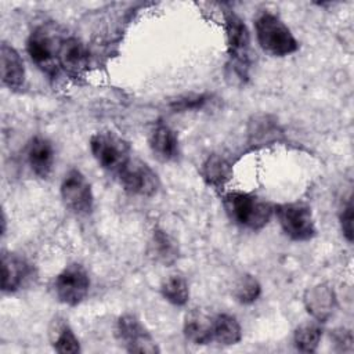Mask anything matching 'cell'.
I'll list each match as a JSON object with an SVG mask.
<instances>
[{
	"instance_id": "22",
	"label": "cell",
	"mask_w": 354,
	"mask_h": 354,
	"mask_svg": "<svg viewBox=\"0 0 354 354\" xmlns=\"http://www.w3.org/2000/svg\"><path fill=\"white\" fill-rule=\"evenodd\" d=\"M160 293L165 300L173 306H185L189 299V288L187 279L180 274H171L163 279Z\"/></svg>"
},
{
	"instance_id": "23",
	"label": "cell",
	"mask_w": 354,
	"mask_h": 354,
	"mask_svg": "<svg viewBox=\"0 0 354 354\" xmlns=\"http://www.w3.org/2000/svg\"><path fill=\"white\" fill-rule=\"evenodd\" d=\"M261 293V286L259 281L249 274H245L236 279L232 288V296L241 304L254 303Z\"/></svg>"
},
{
	"instance_id": "8",
	"label": "cell",
	"mask_w": 354,
	"mask_h": 354,
	"mask_svg": "<svg viewBox=\"0 0 354 354\" xmlns=\"http://www.w3.org/2000/svg\"><path fill=\"white\" fill-rule=\"evenodd\" d=\"M116 177L122 188L134 196L151 198L160 187V181L155 170L141 159L136 158H131Z\"/></svg>"
},
{
	"instance_id": "18",
	"label": "cell",
	"mask_w": 354,
	"mask_h": 354,
	"mask_svg": "<svg viewBox=\"0 0 354 354\" xmlns=\"http://www.w3.org/2000/svg\"><path fill=\"white\" fill-rule=\"evenodd\" d=\"M242 339V328L238 319L230 314H217L212 319V342L232 346Z\"/></svg>"
},
{
	"instance_id": "4",
	"label": "cell",
	"mask_w": 354,
	"mask_h": 354,
	"mask_svg": "<svg viewBox=\"0 0 354 354\" xmlns=\"http://www.w3.org/2000/svg\"><path fill=\"white\" fill-rule=\"evenodd\" d=\"M61 37L54 35L48 26H37L26 40V51L32 62L47 76L55 77L59 71L58 50Z\"/></svg>"
},
{
	"instance_id": "25",
	"label": "cell",
	"mask_w": 354,
	"mask_h": 354,
	"mask_svg": "<svg viewBox=\"0 0 354 354\" xmlns=\"http://www.w3.org/2000/svg\"><path fill=\"white\" fill-rule=\"evenodd\" d=\"M212 102V94H185L170 101L169 106L173 112H188V111H201Z\"/></svg>"
},
{
	"instance_id": "26",
	"label": "cell",
	"mask_w": 354,
	"mask_h": 354,
	"mask_svg": "<svg viewBox=\"0 0 354 354\" xmlns=\"http://www.w3.org/2000/svg\"><path fill=\"white\" fill-rule=\"evenodd\" d=\"M340 227H342L344 238L348 242H351L354 232H353V203L350 199L340 213Z\"/></svg>"
},
{
	"instance_id": "2",
	"label": "cell",
	"mask_w": 354,
	"mask_h": 354,
	"mask_svg": "<svg viewBox=\"0 0 354 354\" xmlns=\"http://www.w3.org/2000/svg\"><path fill=\"white\" fill-rule=\"evenodd\" d=\"M254 29L260 47L270 55L285 57L299 48V43L290 29L272 12H261L254 21Z\"/></svg>"
},
{
	"instance_id": "13",
	"label": "cell",
	"mask_w": 354,
	"mask_h": 354,
	"mask_svg": "<svg viewBox=\"0 0 354 354\" xmlns=\"http://www.w3.org/2000/svg\"><path fill=\"white\" fill-rule=\"evenodd\" d=\"M30 274L29 264L17 253H1V290L12 293L18 290Z\"/></svg>"
},
{
	"instance_id": "10",
	"label": "cell",
	"mask_w": 354,
	"mask_h": 354,
	"mask_svg": "<svg viewBox=\"0 0 354 354\" xmlns=\"http://www.w3.org/2000/svg\"><path fill=\"white\" fill-rule=\"evenodd\" d=\"M115 335L120 346L129 353L155 354L159 353V347L147 330L144 324L133 314H124L116 321Z\"/></svg>"
},
{
	"instance_id": "24",
	"label": "cell",
	"mask_w": 354,
	"mask_h": 354,
	"mask_svg": "<svg viewBox=\"0 0 354 354\" xmlns=\"http://www.w3.org/2000/svg\"><path fill=\"white\" fill-rule=\"evenodd\" d=\"M202 174L210 185L221 187L230 178V166L224 159L212 156L205 162Z\"/></svg>"
},
{
	"instance_id": "12",
	"label": "cell",
	"mask_w": 354,
	"mask_h": 354,
	"mask_svg": "<svg viewBox=\"0 0 354 354\" xmlns=\"http://www.w3.org/2000/svg\"><path fill=\"white\" fill-rule=\"evenodd\" d=\"M149 148L162 162H173L180 155V142L177 133L166 123L158 122L149 133Z\"/></svg>"
},
{
	"instance_id": "1",
	"label": "cell",
	"mask_w": 354,
	"mask_h": 354,
	"mask_svg": "<svg viewBox=\"0 0 354 354\" xmlns=\"http://www.w3.org/2000/svg\"><path fill=\"white\" fill-rule=\"evenodd\" d=\"M223 206L232 223L253 231L266 227L274 214V205L242 191L227 192L223 196Z\"/></svg>"
},
{
	"instance_id": "7",
	"label": "cell",
	"mask_w": 354,
	"mask_h": 354,
	"mask_svg": "<svg viewBox=\"0 0 354 354\" xmlns=\"http://www.w3.org/2000/svg\"><path fill=\"white\" fill-rule=\"evenodd\" d=\"M53 289L62 304L71 307L80 304L90 289V277L87 270L79 263L65 266L55 277Z\"/></svg>"
},
{
	"instance_id": "3",
	"label": "cell",
	"mask_w": 354,
	"mask_h": 354,
	"mask_svg": "<svg viewBox=\"0 0 354 354\" xmlns=\"http://www.w3.org/2000/svg\"><path fill=\"white\" fill-rule=\"evenodd\" d=\"M90 151L97 163L106 171L118 174L131 159L130 145L113 131H97L90 138Z\"/></svg>"
},
{
	"instance_id": "14",
	"label": "cell",
	"mask_w": 354,
	"mask_h": 354,
	"mask_svg": "<svg viewBox=\"0 0 354 354\" xmlns=\"http://www.w3.org/2000/svg\"><path fill=\"white\" fill-rule=\"evenodd\" d=\"M30 170L40 178H47L54 166V148L53 144L43 136H35L26 152Z\"/></svg>"
},
{
	"instance_id": "19",
	"label": "cell",
	"mask_w": 354,
	"mask_h": 354,
	"mask_svg": "<svg viewBox=\"0 0 354 354\" xmlns=\"http://www.w3.org/2000/svg\"><path fill=\"white\" fill-rule=\"evenodd\" d=\"M50 344L57 353L77 354L80 353V343L75 332L65 319H54L50 326Z\"/></svg>"
},
{
	"instance_id": "15",
	"label": "cell",
	"mask_w": 354,
	"mask_h": 354,
	"mask_svg": "<svg viewBox=\"0 0 354 354\" xmlns=\"http://www.w3.org/2000/svg\"><path fill=\"white\" fill-rule=\"evenodd\" d=\"M304 306L313 318L325 322L335 311L336 296L328 285H317L304 293Z\"/></svg>"
},
{
	"instance_id": "5",
	"label": "cell",
	"mask_w": 354,
	"mask_h": 354,
	"mask_svg": "<svg viewBox=\"0 0 354 354\" xmlns=\"http://www.w3.org/2000/svg\"><path fill=\"white\" fill-rule=\"evenodd\" d=\"M274 214L282 231L293 241H310L317 234L313 212L304 203L274 205Z\"/></svg>"
},
{
	"instance_id": "16",
	"label": "cell",
	"mask_w": 354,
	"mask_h": 354,
	"mask_svg": "<svg viewBox=\"0 0 354 354\" xmlns=\"http://www.w3.org/2000/svg\"><path fill=\"white\" fill-rule=\"evenodd\" d=\"M1 62V82L10 90H18L25 83V66L18 51L7 44L1 43L0 47Z\"/></svg>"
},
{
	"instance_id": "21",
	"label": "cell",
	"mask_w": 354,
	"mask_h": 354,
	"mask_svg": "<svg viewBox=\"0 0 354 354\" xmlns=\"http://www.w3.org/2000/svg\"><path fill=\"white\" fill-rule=\"evenodd\" d=\"M322 339V328L318 321H308L300 324L293 332V344L301 353L317 351Z\"/></svg>"
},
{
	"instance_id": "11",
	"label": "cell",
	"mask_w": 354,
	"mask_h": 354,
	"mask_svg": "<svg viewBox=\"0 0 354 354\" xmlns=\"http://www.w3.org/2000/svg\"><path fill=\"white\" fill-rule=\"evenodd\" d=\"M88 50L77 37H65L61 40L58 50L59 71H64L69 77H82L88 68Z\"/></svg>"
},
{
	"instance_id": "20",
	"label": "cell",
	"mask_w": 354,
	"mask_h": 354,
	"mask_svg": "<svg viewBox=\"0 0 354 354\" xmlns=\"http://www.w3.org/2000/svg\"><path fill=\"white\" fill-rule=\"evenodd\" d=\"M149 254L165 266L173 264L178 259L176 241L162 230H155L149 241Z\"/></svg>"
},
{
	"instance_id": "6",
	"label": "cell",
	"mask_w": 354,
	"mask_h": 354,
	"mask_svg": "<svg viewBox=\"0 0 354 354\" xmlns=\"http://www.w3.org/2000/svg\"><path fill=\"white\" fill-rule=\"evenodd\" d=\"M224 30L227 40V51L231 64L239 76L245 77L249 68L250 35L245 22L232 11L224 14Z\"/></svg>"
},
{
	"instance_id": "9",
	"label": "cell",
	"mask_w": 354,
	"mask_h": 354,
	"mask_svg": "<svg viewBox=\"0 0 354 354\" xmlns=\"http://www.w3.org/2000/svg\"><path fill=\"white\" fill-rule=\"evenodd\" d=\"M59 192L62 202L69 212L77 216H87L91 213L94 205L91 185L79 169H71L65 173Z\"/></svg>"
},
{
	"instance_id": "17",
	"label": "cell",
	"mask_w": 354,
	"mask_h": 354,
	"mask_svg": "<svg viewBox=\"0 0 354 354\" xmlns=\"http://www.w3.org/2000/svg\"><path fill=\"white\" fill-rule=\"evenodd\" d=\"M212 319L213 317L206 315L199 310L188 313L183 326L185 339L201 346L212 343Z\"/></svg>"
}]
</instances>
